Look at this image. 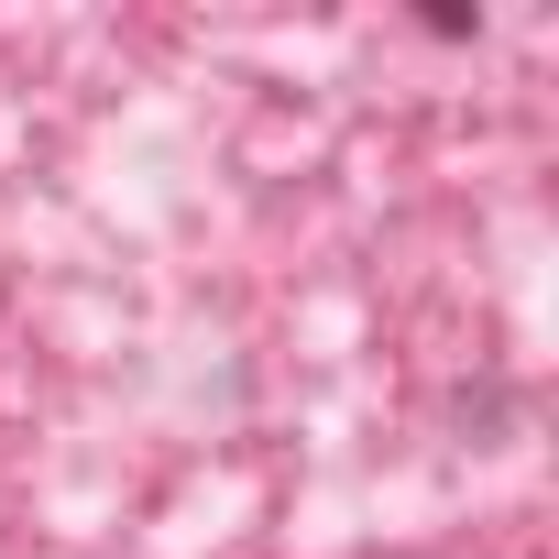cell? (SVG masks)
I'll use <instances>...</instances> for the list:
<instances>
[]
</instances>
